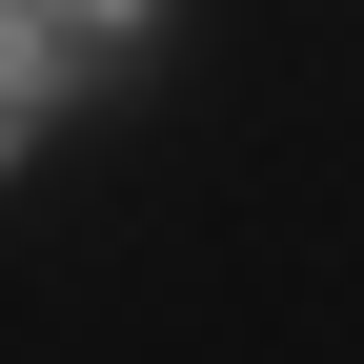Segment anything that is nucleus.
<instances>
[{
    "label": "nucleus",
    "mask_w": 364,
    "mask_h": 364,
    "mask_svg": "<svg viewBox=\"0 0 364 364\" xmlns=\"http://www.w3.org/2000/svg\"><path fill=\"white\" fill-rule=\"evenodd\" d=\"M41 21H61V41H142L162 0H41Z\"/></svg>",
    "instance_id": "2"
},
{
    "label": "nucleus",
    "mask_w": 364,
    "mask_h": 364,
    "mask_svg": "<svg viewBox=\"0 0 364 364\" xmlns=\"http://www.w3.org/2000/svg\"><path fill=\"white\" fill-rule=\"evenodd\" d=\"M41 61H61V21H41V0H0V162H21V122H41Z\"/></svg>",
    "instance_id": "1"
}]
</instances>
